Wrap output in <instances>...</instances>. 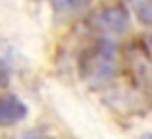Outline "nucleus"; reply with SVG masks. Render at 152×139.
<instances>
[{
	"instance_id": "obj_3",
	"label": "nucleus",
	"mask_w": 152,
	"mask_h": 139,
	"mask_svg": "<svg viewBox=\"0 0 152 139\" xmlns=\"http://www.w3.org/2000/svg\"><path fill=\"white\" fill-rule=\"evenodd\" d=\"M85 25L98 37H118L129 29V10L121 2L104 4L87 15Z\"/></svg>"
},
{
	"instance_id": "obj_10",
	"label": "nucleus",
	"mask_w": 152,
	"mask_h": 139,
	"mask_svg": "<svg viewBox=\"0 0 152 139\" xmlns=\"http://www.w3.org/2000/svg\"><path fill=\"white\" fill-rule=\"evenodd\" d=\"M135 139H152V132H146V133H141V135H137Z\"/></svg>"
},
{
	"instance_id": "obj_2",
	"label": "nucleus",
	"mask_w": 152,
	"mask_h": 139,
	"mask_svg": "<svg viewBox=\"0 0 152 139\" xmlns=\"http://www.w3.org/2000/svg\"><path fill=\"white\" fill-rule=\"evenodd\" d=\"M102 95L108 108L114 110V112L125 114V116H137V114L150 110L152 106L150 91L142 89L141 85L131 81L129 77H127V83H121V81L114 83Z\"/></svg>"
},
{
	"instance_id": "obj_1",
	"label": "nucleus",
	"mask_w": 152,
	"mask_h": 139,
	"mask_svg": "<svg viewBox=\"0 0 152 139\" xmlns=\"http://www.w3.org/2000/svg\"><path fill=\"white\" fill-rule=\"evenodd\" d=\"M77 70L91 89L104 93L125 75L123 46L110 37H98L79 54Z\"/></svg>"
},
{
	"instance_id": "obj_9",
	"label": "nucleus",
	"mask_w": 152,
	"mask_h": 139,
	"mask_svg": "<svg viewBox=\"0 0 152 139\" xmlns=\"http://www.w3.org/2000/svg\"><path fill=\"white\" fill-rule=\"evenodd\" d=\"M142 43H145V49H146V52H148V56H150V60H152V29H150V33L146 35V39Z\"/></svg>"
},
{
	"instance_id": "obj_5",
	"label": "nucleus",
	"mask_w": 152,
	"mask_h": 139,
	"mask_svg": "<svg viewBox=\"0 0 152 139\" xmlns=\"http://www.w3.org/2000/svg\"><path fill=\"white\" fill-rule=\"evenodd\" d=\"M52 10L58 18H75L91 6L93 0H50Z\"/></svg>"
},
{
	"instance_id": "obj_7",
	"label": "nucleus",
	"mask_w": 152,
	"mask_h": 139,
	"mask_svg": "<svg viewBox=\"0 0 152 139\" xmlns=\"http://www.w3.org/2000/svg\"><path fill=\"white\" fill-rule=\"evenodd\" d=\"M10 83V70H8L6 62L0 60V93H2V89Z\"/></svg>"
},
{
	"instance_id": "obj_6",
	"label": "nucleus",
	"mask_w": 152,
	"mask_h": 139,
	"mask_svg": "<svg viewBox=\"0 0 152 139\" xmlns=\"http://www.w3.org/2000/svg\"><path fill=\"white\" fill-rule=\"evenodd\" d=\"M133 12L142 25L152 29V0H133Z\"/></svg>"
},
{
	"instance_id": "obj_8",
	"label": "nucleus",
	"mask_w": 152,
	"mask_h": 139,
	"mask_svg": "<svg viewBox=\"0 0 152 139\" xmlns=\"http://www.w3.org/2000/svg\"><path fill=\"white\" fill-rule=\"evenodd\" d=\"M19 139H54L48 133H42V132H29V133H23Z\"/></svg>"
},
{
	"instance_id": "obj_4",
	"label": "nucleus",
	"mask_w": 152,
	"mask_h": 139,
	"mask_svg": "<svg viewBox=\"0 0 152 139\" xmlns=\"http://www.w3.org/2000/svg\"><path fill=\"white\" fill-rule=\"evenodd\" d=\"M27 104L10 91L0 93V128H12L27 116Z\"/></svg>"
}]
</instances>
